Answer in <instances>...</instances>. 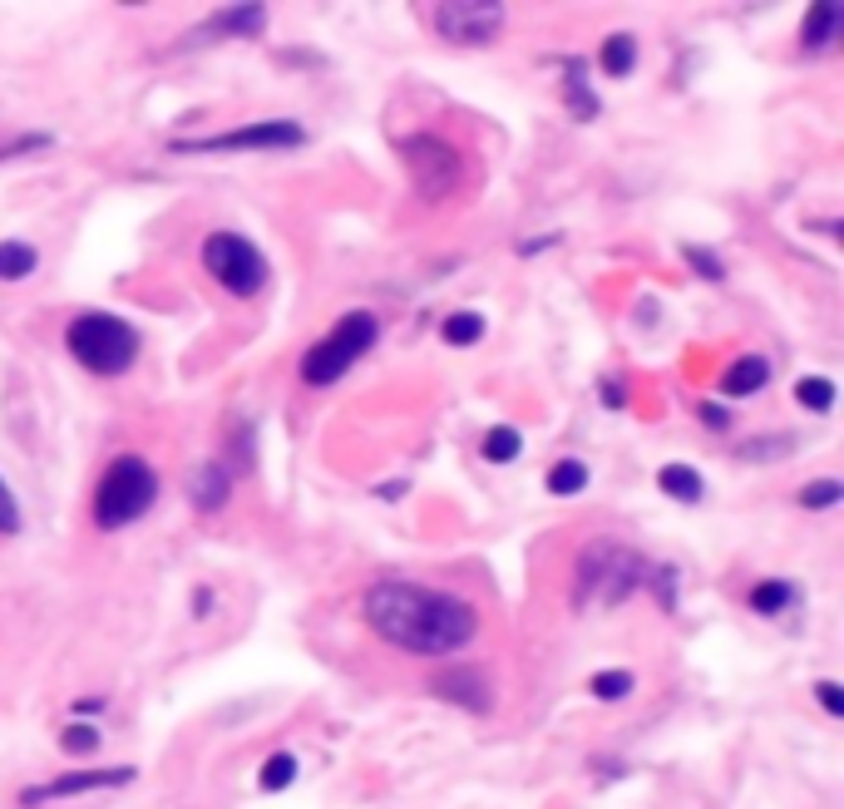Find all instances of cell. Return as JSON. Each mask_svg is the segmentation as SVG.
<instances>
[{
  "label": "cell",
  "mask_w": 844,
  "mask_h": 809,
  "mask_svg": "<svg viewBox=\"0 0 844 809\" xmlns=\"http://www.w3.org/2000/svg\"><path fill=\"white\" fill-rule=\"evenodd\" d=\"M361 612L386 647L410 656H455L479 637V612L460 592H440L405 578H386L366 588Z\"/></svg>",
  "instance_id": "obj_1"
},
{
  "label": "cell",
  "mask_w": 844,
  "mask_h": 809,
  "mask_svg": "<svg viewBox=\"0 0 844 809\" xmlns=\"http://www.w3.org/2000/svg\"><path fill=\"white\" fill-rule=\"evenodd\" d=\"M158 504V474L144 454H114L94 484V528L119 534Z\"/></svg>",
  "instance_id": "obj_2"
},
{
  "label": "cell",
  "mask_w": 844,
  "mask_h": 809,
  "mask_svg": "<svg viewBox=\"0 0 844 809\" xmlns=\"http://www.w3.org/2000/svg\"><path fill=\"white\" fill-rule=\"evenodd\" d=\"M139 332L114 312H80L65 326V350L89 376H124L139 360Z\"/></svg>",
  "instance_id": "obj_3"
},
{
  "label": "cell",
  "mask_w": 844,
  "mask_h": 809,
  "mask_svg": "<svg viewBox=\"0 0 844 809\" xmlns=\"http://www.w3.org/2000/svg\"><path fill=\"white\" fill-rule=\"evenodd\" d=\"M573 578H578V588H573L578 602L618 607L642 588V578H647V558L632 553V548H622V543H613V538H593V543H583V553H578Z\"/></svg>",
  "instance_id": "obj_4"
},
{
  "label": "cell",
  "mask_w": 844,
  "mask_h": 809,
  "mask_svg": "<svg viewBox=\"0 0 844 809\" xmlns=\"http://www.w3.org/2000/svg\"><path fill=\"white\" fill-rule=\"evenodd\" d=\"M376 340H381V322H376L371 312H346L331 332L316 340V346H307V356H302V380L316 386V390L336 386V380H341L346 370L376 346Z\"/></svg>",
  "instance_id": "obj_5"
},
{
  "label": "cell",
  "mask_w": 844,
  "mask_h": 809,
  "mask_svg": "<svg viewBox=\"0 0 844 809\" xmlns=\"http://www.w3.org/2000/svg\"><path fill=\"white\" fill-rule=\"evenodd\" d=\"M203 267L228 296H238V302L262 296L272 282V267H267V258H262V248L252 238H242V232H208Z\"/></svg>",
  "instance_id": "obj_6"
},
{
  "label": "cell",
  "mask_w": 844,
  "mask_h": 809,
  "mask_svg": "<svg viewBox=\"0 0 844 809\" xmlns=\"http://www.w3.org/2000/svg\"><path fill=\"white\" fill-rule=\"evenodd\" d=\"M400 158H405V174H410V188H415L425 202H445L450 193L460 188L464 178V154L450 138L440 134H410L400 138Z\"/></svg>",
  "instance_id": "obj_7"
},
{
  "label": "cell",
  "mask_w": 844,
  "mask_h": 809,
  "mask_svg": "<svg viewBox=\"0 0 844 809\" xmlns=\"http://www.w3.org/2000/svg\"><path fill=\"white\" fill-rule=\"evenodd\" d=\"M509 6L504 0H445L435 6V35L460 50H484L504 35Z\"/></svg>",
  "instance_id": "obj_8"
},
{
  "label": "cell",
  "mask_w": 844,
  "mask_h": 809,
  "mask_svg": "<svg viewBox=\"0 0 844 809\" xmlns=\"http://www.w3.org/2000/svg\"><path fill=\"white\" fill-rule=\"evenodd\" d=\"M302 144H307V129L297 119H262L208 138H173V154H257V148H302Z\"/></svg>",
  "instance_id": "obj_9"
},
{
  "label": "cell",
  "mask_w": 844,
  "mask_h": 809,
  "mask_svg": "<svg viewBox=\"0 0 844 809\" xmlns=\"http://www.w3.org/2000/svg\"><path fill=\"white\" fill-rule=\"evenodd\" d=\"M134 765H89V770H65V775H50L40 785H25L20 790V805L25 809H40L50 800H70V795H94V790H124L134 785Z\"/></svg>",
  "instance_id": "obj_10"
},
{
  "label": "cell",
  "mask_w": 844,
  "mask_h": 809,
  "mask_svg": "<svg viewBox=\"0 0 844 809\" xmlns=\"http://www.w3.org/2000/svg\"><path fill=\"white\" fill-rule=\"evenodd\" d=\"M430 691L450 706H464L470 716H489L494 711V686H489V672L479 666H450V672L430 676Z\"/></svg>",
  "instance_id": "obj_11"
},
{
  "label": "cell",
  "mask_w": 844,
  "mask_h": 809,
  "mask_svg": "<svg viewBox=\"0 0 844 809\" xmlns=\"http://www.w3.org/2000/svg\"><path fill=\"white\" fill-rule=\"evenodd\" d=\"M232 498V470L223 460H208V464H198L193 474H188V504L198 508V514H218Z\"/></svg>",
  "instance_id": "obj_12"
},
{
  "label": "cell",
  "mask_w": 844,
  "mask_h": 809,
  "mask_svg": "<svg viewBox=\"0 0 844 809\" xmlns=\"http://www.w3.org/2000/svg\"><path fill=\"white\" fill-rule=\"evenodd\" d=\"M563 104H568V119H578V124H593L603 114V99L588 90V60H578V55L563 65Z\"/></svg>",
  "instance_id": "obj_13"
},
{
  "label": "cell",
  "mask_w": 844,
  "mask_h": 809,
  "mask_svg": "<svg viewBox=\"0 0 844 809\" xmlns=\"http://www.w3.org/2000/svg\"><path fill=\"white\" fill-rule=\"evenodd\" d=\"M267 30V6H228V10H218L213 20L203 25V35H242V40H252V35H262Z\"/></svg>",
  "instance_id": "obj_14"
},
{
  "label": "cell",
  "mask_w": 844,
  "mask_h": 809,
  "mask_svg": "<svg viewBox=\"0 0 844 809\" xmlns=\"http://www.w3.org/2000/svg\"><path fill=\"white\" fill-rule=\"evenodd\" d=\"M766 386H770V360L766 356L731 360V366H726V376H721V390L731 400H746V396H756V390H766Z\"/></svg>",
  "instance_id": "obj_15"
},
{
  "label": "cell",
  "mask_w": 844,
  "mask_h": 809,
  "mask_svg": "<svg viewBox=\"0 0 844 809\" xmlns=\"http://www.w3.org/2000/svg\"><path fill=\"white\" fill-rule=\"evenodd\" d=\"M835 30H840V6H835V0H820V6H810V10H805V25H800V50H810V55L830 50Z\"/></svg>",
  "instance_id": "obj_16"
},
{
  "label": "cell",
  "mask_w": 844,
  "mask_h": 809,
  "mask_svg": "<svg viewBox=\"0 0 844 809\" xmlns=\"http://www.w3.org/2000/svg\"><path fill=\"white\" fill-rule=\"evenodd\" d=\"M790 602H800V588L790 578H766V582H756V588L746 592V607L761 612V617H780Z\"/></svg>",
  "instance_id": "obj_17"
},
{
  "label": "cell",
  "mask_w": 844,
  "mask_h": 809,
  "mask_svg": "<svg viewBox=\"0 0 844 809\" xmlns=\"http://www.w3.org/2000/svg\"><path fill=\"white\" fill-rule=\"evenodd\" d=\"M598 65H603L608 80H627V74L637 70V40H632L627 30L608 35L603 45H598Z\"/></svg>",
  "instance_id": "obj_18"
},
{
  "label": "cell",
  "mask_w": 844,
  "mask_h": 809,
  "mask_svg": "<svg viewBox=\"0 0 844 809\" xmlns=\"http://www.w3.org/2000/svg\"><path fill=\"white\" fill-rule=\"evenodd\" d=\"M657 488L667 498H677V504H701V494H706L701 474H696L692 464H662V470H657Z\"/></svg>",
  "instance_id": "obj_19"
},
{
  "label": "cell",
  "mask_w": 844,
  "mask_h": 809,
  "mask_svg": "<svg viewBox=\"0 0 844 809\" xmlns=\"http://www.w3.org/2000/svg\"><path fill=\"white\" fill-rule=\"evenodd\" d=\"M479 450H484V460L489 464H514L524 454V434L514 430V424H489Z\"/></svg>",
  "instance_id": "obj_20"
},
{
  "label": "cell",
  "mask_w": 844,
  "mask_h": 809,
  "mask_svg": "<svg viewBox=\"0 0 844 809\" xmlns=\"http://www.w3.org/2000/svg\"><path fill=\"white\" fill-rule=\"evenodd\" d=\"M297 770H302V765H297V755H292V750H272L267 760H262V770H257L262 795H282L292 780H297Z\"/></svg>",
  "instance_id": "obj_21"
},
{
  "label": "cell",
  "mask_w": 844,
  "mask_h": 809,
  "mask_svg": "<svg viewBox=\"0 0 844 809\" xmlns=\"http://www.w3.org/2000/svg\"><path fill=\"white\" fill-rule=\"evenodd\" d=\"M40 267V252L30 242H0V282H25Z\"/></svg>",
  "instance_id": "obj_22"
},
{
  "label": "cell",
  "mask_w": 844,
  "mask_h": 809,
  "mask_svg": "<svg viewBox=\"0 0 844 809\" xmlns=\"http://www.w3.org/2000/svg\"><path fill=\"white\" fill-rule=\"evenodd\" d=\"M835 396H840V390H835V380H830V376H800L795 380V400L805 404L810 414H830V410H835Z\"/></svg>",
  "instance_id": "obj_23"
},
{
  "label": "cell",
  "mask_w": 844,
  "mask_h": 809,
  "mask_svg": "<svg viewBox=\"0 0 844 809\" xmlns=\"http://www.w3.org/2000/svg\"><path fill=\"white\" fill-rule=\"evenodd\" d=\"M588 479H593V470H588L583 460H558L553 470H548V494L553 498H568V494H583Z\"/></svg>",
  "instance_id": "obj_24"
},
{
  "label": "cell",
  "mask_w": 844,
  "mask_h": 809,
  "mask_svg": "<svg viewBox=\"0 0 844 809\" xmlns=\"http://www.w3.org/2000/svg\"><path fill=\"white\" fill-rule=\"evenodd\" d=\"M484 332H489V322L479 312H450L445 326H440L445 346H474V340H484Z\"/></svg>",
  "instance_id": "obj_25"
},
{
  "label": "cell",
  "mask_w": 844,
  "mask_h": 809,
  "mask_svg": "<svg viewBox=\"0 0 844 809\" xmlns=\"http://www.w3.org/2000/svg\"><path fill=\"white\" fill-rule=\"evenodd\" d=\"M677 582H682V568L677 563H647V578H642V588H652L657 592V602L667 607H677Z\"/></svg>",
  "instance_id": "obj_26"
},
{
  "label": "cell",
  "mask_w": 844,
  "mask_h": 809,
  "mask_svg": "<svg viewBox=\"0 0 844 809\" xmlns=\"http://www.w3.org/2000/svg\"><path fill=\"white\" fill-rule=\"evenodd\" d=\"M588 691H593L598 701H627L632 691H637V676H632L627 666H613V672H598L588 681Z\"/></svg>",
  "instance_id": "obj_27"
},
{
  "label": "cell",
  "mask_w": 844,
  "mask_h": 809,
  "mask_svg": "<svg viewBox=\"0 0 844 809\" xmlns=\"http://www.w3.org/2000/svg\"><path fill=\"white\" fill-rule=\"evenodd\" d=\"M682 262H687L701 282H726V262L716 258L711 248H696V242H687V248H682Z\"/></svg>",
  "instance_id": "obj_28"
},
{
  "label": "cell",
  "mask_w": 844,
  "mask_h": 809,
  "mask_svg": "<svg viewBox=\"0 0 844 809\" xmlns=\"http://www.w3.org/2000/svg\"><path fill=\"white\" fill-rule=\"evenodd\" d=\"M60 745H65V755H94L99 750V726L94 721H70L60 731Z\"/></svg>",
  "instance_id": "obj_29"
},
{
  "label": "cell",
  "mask_w": 844,
  "mask_h": 809,
  "mask_svg": "<svg viewBox=\"0 0 844 809\" xmlns=\"http://www.w3.org/2000/svg\"><path fill=\"white\" fill-rule=\"evenodd\" d=\"M840 498H844V484H840V479H830V474L800 488V508H835Z\"/></svg>",
  "instance_id": "obj_30"
},
{
  "label": "cell",
  "mask_w": 844,
  "mask_h": 809,
  "mask_svg": "<svg viewBox=\"0 0 844 809\" xmlns=\"http://www.w3.org/2000/svg\"><path fill=\"white\" fill-rule=\"evenodd\" d=\"M55 134H25V138H6L0 144V158H20V154H35V148H50Z\"/></svg>",
  "instance_id": "obj_31"
},
{
  "label": "cell",
  "mask_w": 844,
  "mask_h": 809,
  "mask_svg": "<svg viewBox=\"0 0 844 809\" xmlns=\"http://www.w3.org/2000/svg\"><path fill=\"white\" fill-rule=\"evenodd\" d=\"M0 534H20V504L6 479H0Z\"/></svg>",
  "instance_id": "obj_32"
},
{
  "label": "cell",
  "mask_w": 844,
  "mask_h": 809,
  "mask_svg": "<svg viewBox=\"0 0 844 809\" xmlns=\"http://www.w3.org/2000/svg\"><path fill=\"white\" fill-rule=\"evenodd\" d=\"M696 414H701L706 430H731V410L716 404V400H696Z\"/></svg>",
  "instance_id": "obj_33"
},
{
  "label": "cell",
  "mask_w": 844,
  "mask_h": 809,
  "mask_svg": "<svg viewBox=\"0 0 844 809\" xmlns=\"http://www.w3.org/2000/svg\"><path fill=\"white\" fill-rule=\"evenodd\" d=\"M815 701L825 706V716H844V691L835 681H815Z\"/></svg>",
  "instance_id": "obj_34"
},
{
  "label": "cell",
  "mask_w": 844,
  "mask_h": 809,
  "mask_svg": "<svg viewBox=\"0 0 844 809\" xmlns=\"http://www.w3.org/2000/svg\"><path fill=\"white\" fill-rule=\"evenodd\" d=\"M558 242H563V232H544V238H524L519 248V258H538V252H548V248H558Z\"/></svg>",
  "instance_id": "obj_35"
},
{
  "label": "cell",
  "mask_w": 844,
  "mask_h": 809,
  "mask_svg": "<svg viewBox=\"0 0 844 809\" xmlns=\"http://www.w3.org/2000/svg\"><path fill=\"white\" fill-rule=\"evenodd\" d=\"M598 396H603L608 410H622V404H627V390H622V380H603V386H598Z\"/></svg>",
  "instance_id": "obj_36"
},
{
  "label": "cell",
  "mask_w": 844,
  "mask_h": 809,
  "mask_svg": "<svg viewBox=\"0 0 844 809\" xmlns=\"http://www.w3.org/2000/svg\"><path fill=\"white\" fill-rule=\"evenodd\" d=\"M405 488H410V484H405V479H386V484H381V488H376V494H381V498H386V504H395V498H405Z\"/></svg>",
  "instance_id": "obj_37"
},
{
  "label": "cell",
  "mask_w": 844,
  "mask_h": 809,
  "mask_svg": "<svg viewBox=\"0 0 844 809\" xmlns=\"http://www.w3.org/2000/svg\"><path fill=\"white\" fill-rule=\"evenodd\" d=\"M213 612V588H193V617Z\"/></svg>",
  "instance_id": "obj_38"
},
{
  "label": "cell",
  "mask_w": 844,
  "mask_h": 809,
  "mask_svg": "<svg viewBox=\"0 0 844 809\" xmlns=\"http://www.w3.org/2000/svg\"><path fill=\"white\" fill-rule=\"evenodd\" d=\"M104 711V696H80L75 701V716H99Z\"/></svg>",
  "instance_id": "obj_39"
}]
</instances>
